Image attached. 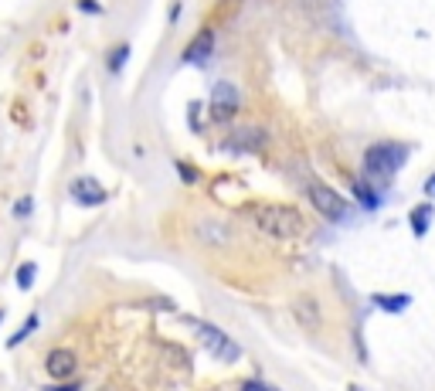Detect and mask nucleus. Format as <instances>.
<instances>
[{
	"mask_svg": "<svg viewBox=\"0 0 435 391\" xmlns=\"http://www.w3.org/2000/svg\"><path fill=\"white\" fill-rule=\"evenodd\" d=\"M68 194H72V201H78L82 208H99V204H106V188L95 181V177H75L72 181V188H68Z\"/></svg>",
	"mask_w": 435,
	"mask_h": 391,
	"instance_id": "nucleus-6",
	"label": "nucleus"
},
{
	"mask_svg": "<svg viewBox=\"0 0 435 391\" xmlns=\"http://www.w3.org/2000/svg\"><path fill=\"white\" fill-rule=\"evenodd\" d=\"M408 146L404 143H394V140H385V143H374L364 150V177L371 181L374 188H385L394 173L402 171L408 164Z\"/></svg>",
	"mask_w": 435,
	"mask_h": 391,
	"instance_id": "nucleus-1",
	"label": "nucleus"
},
{
	"mask_svg": "<svg viewBox=\"0 0 435 391\" xmlns=\"http://www.w3.org/2000/svg\"><path fill=\"white\" fill-rule=\"evenodd\" d=\"M78 11H85V14H99L102 7H99L95 0H78Z\"/></svg>",
	"mask_w": 435,
	"mask_h": 391,
	"instance_id": "nucleus-20",
	"label": "nucleus"
},
{
	"mask_svg": "<svg viewBox=\"0 0 435 391\" xmlns=\"http://www.w3.org/2000/svg\"><path fill=\"white\" fill-rule=\"evenodd\" d=\"M34 330H38V316H31V320H28V323H24V327L17 330L14 337H11V341H7V347H17V344H21V341H28V337H31Z\"/></svg>",
	"mask_w": 435,
	"mask_h": 391,
	"instance_id": "nucleus-16",
	"label": "nucleus"
},
{
	"mask_svg": "<svg viewBox=\"0 0 435 391\" xmlns=\"http://www.w3.org/2000/svg\"><path fill=\"white\" fill-rule=\"evenodd\" d=\"M354 198L360 201L364 211H377V208H381V194L374 191L371 181H354Z\"/></svg>",
	"mask_w": 435,
	"mask_h": 391,
	"instance_id": "nucleus-12",
	"label": "nucleus"
},
{
	"mask_svg": "<svg viewBox=\"0 0 435 391\" xmlns=\"http://www.w3.org/2000/svg\"><path fill=\"white\" fill-rule=\"evenodd\" d=\"M425 194H429V198H435V173L425 181Z\"/></svg>",
	"mask_w": 435,
	"mask_h": 391,
	"instance_id": "nucleus-22",
	"label": "nucleus"
},
{
	"mask_svg": "<svg viewBox=\"0 0 435 391\" xmlns=\"http://www.w3.org/2000/svg\"><path fill=\"white\" fill-rule=\"evenodd\" d=\"M432 218H435L432 204H429V201L415 204V208L408 211V228H412V235H415V238H425V235H429V228H432Z\"/></svg>",
	"mask_w": 435,
	"mask_h": 391,
	"instance_id": "nucleus-10",
	"label": "nucleus"
},
{
	"mask_svg": "<svg viewBox=\"0 0 435 391\" xmlns=\"http://www.w3.org/2000/svg\"><path fill=\"white\" fill-rule=\"evenodd\" d=\"M211 51H215V31H211V28H201V31L194 34V41L187 45L184 62L201 65V62H208V58H211Z\"/></svg>",
	"mask_w": 435,
	"mask_h": 391,
	"instance_id": "nucleus-9",
	"label": "nucleus"
},
{
	"mask_svg": "<svg viewBox=\"0 0 435 391\" xmlns=\"http://www.w3.org/2000/svg\"><path fill=\"white\" fill-rule=\"evenodd\" d=\"M48 391H78V385H65V388H48Z\"/></svg>",
	"mask_w": 435,
	"mask_h": 391,
	"instance_id": "nucleus-23",
	"label": "nucleus"
},
{
	"mask_svg": "<svg viewBox=\"0 0 435 391\" xmlns=\"http://www.w3.org/2000/svg\"><path fill=\"white\" fill-rule=\"evenodd\" d=\"M252 218L269 238H279V242H293L306 232L303 215L289 204H259V208H252Z\"/></svg>",
	"mask_w": 435,
	"mask_h": 391,
	"instance_id": "nucleus-2",
	"label": "nucleus"
},
{
	"mask_svg": "<svg viewBox=\"0 0 435 391\" xmlns=\"http://www.w3.org/2000/svg\"><path fill=\"white\" fill-rule=\"evenodd\" d=\"M0 323H4V310H0Z\"/></svg>",
	"mask_w": 435,
	"mask_h": 391,
	"instance_id": "nucleus-25",
	"label": "nucleus"
},
{
	"mask_svg": "<svg viewBox=\"0 0 435 391\" xmlns=\"http://www.w3.org/2000/svg\"><path fill=\"white\" fill-rule=\"evenodd\" d=\"M242 391H269L262 385V381H255V377H252V381H245V385H242Z\"/></svg>",
	"mask_w": 435,
	"mask_h": 391,
	"instance_id": "nucleus-21",
	"label": "nucleus"
},
{
	"mask_svg": "<svg viewBox=\"0 0 435 391\" xmlns=\"http://www.w3.org/2000/svg\"><path fill=\"white\" fill-rule=\"evenodd\" d=\"M177 173H181V181H184V184H194V181H198V171H194V167H187V164H177Z\"/></svg>",
	"mask_w": 435,
	"mask_h": 391,
	"instance_id": "nucleus-19",
	"label": "nucleus"
},
{
	"mask_svg": "<svg viewBox=\"0 0 435 391\" xmlns=\"http://www.w3.org/2000/svg\"><path fill=\"white\" fill-rule=\"evenodd\" d=\"M242 106V92L235 89L232 82H218L215 89H211V119L218 123H228L235 112Z\"/></svg>",
	"mask_w": 435,
	"mask_h": 391,
	"instance_id": "nucleus-5",
	"label": "nucleus"
},
{
	"mask_svg": "<svg viewBox=\"0 0 435 391\" xmlns=\"http://www.w3.org/2000/svg\"><path fill=\"white\" fill-rule=\"evenodd\" d=\"M187 323H190V327L198 330V337L204 341V347H208V350H211L215 358L225 360V364H235V360L242 358V350H238V344H235V341L228 337V333H225V330H218L215 323H204V320H198V316H190Z\"/></svg>",
	"mask_w": 435,
	"mask_h": 391,
	"instance_id": "nucleus-4",
	"label": "nucleus"
},
{
	"mask_svg": "<svg viewBox=\"0 0 435 391\" xmlns=\"http://www.w3.org/2000/svg\"><path fill=\"white\" fill-rule=\"evenodd\" d=\"M187 123H190V129H201V102H190V109H187Z\"/></svg>",
	"mask_w": 435,
	"mask_h": 391,
	"instance_id": "nucleus-17",
	"label": "nucleus"
},
{
	"mask_svg": "<svg viewBox=\"0 0 435 391\" xmlns=\"http://www.w3.org/2000/svg\"><path fill=\"white\" fill-rule=\"evenodd\" d=\"M265 143H269V136H265L262 126H242V129L232 133L228 146H232V150H245V154H262Z\"/></svg>",
	"mask_w": 435,
	"mask_h": 391,
	"instance_id": "nucleus-7",
	"label": "nucleus"
},
{
	"mask_svg": "<svg viewBox=\"0 0 435 391\" xmlns=\"http://www.w3.org/2000/svg\"><path fill=\"white\" fill-rule=\"evenodd\" d=\"M306 194H310V204H313V211H320L326 221H333V225H340V221L350 218V201L343 198L340 191H333V188H326V184H316L313 181L310 188H306Z\"/></svg>",
	"mask_w": 435,
	"mask_h": 391,
	"instance_id": "nucleus-3",
	"label": "nucleus"
},
{
	"mask_svg": "<svg viewBox=\"0 0 435 391\" xmlns=\"http://www.w3.org/2000/svg\"><path fill=\"white\" fill-rule=\"evenodd\" d=\"M31 211H34V201H31V198H21V201L14 204V215H17V218H28Z\"/></svg>",
	"mask_w": 435,
	"mask_h": 391,
	"instance_id": "nucleus-18",
	"label": "nucleus"
},
{
	"mask_svg": "<svg viewBox=\"0 0 435 391\" xmlns=\"http://www.w3.org/2000/svg\"><path fill=\"white\" fill-rule=\"evenodd\" d=\"M371 303L385 313H404L408 306H412V296H408V293H394V296H388V293H374Z\"/></svg>",
	"mask_w": 435,
	"mask_h": 391,
	"instance_id": "nucleus-11",
	"label": "nucleus"
},
{
	"mask_svg": "<svg viewBox=\"0 0 435 391\" xmlns=\"http://www.w3.org/2000/svg\"><path fill=\"white\" fill-rule=\"evenodd\" d=\"M129 62V45H116L112 48V55H109L106 58V68H109V75H119V72H123V65Z\"/></svg>",
	"mask_w": 435,
	"mask_h": 391,
	"instance_id": "nucleus-13",
	"label": "nucleus"
},
{
	"mask_svg": "<svg viewBox=\"0 0 435 391\" xmlns=\"http://www.w3.org/2000/svg\"><path fill=\"white\" fill-rule=\"evenodd\" d=\"M296 313H306V320H303V323H306V327H316V323H320V310H316V303H313V299H296Z\"/></svg>",
	"mask_w": 435,
	"mask_h": 391,
	"instance_id": "nucleus-15",
	"label": "nucleus"
},
{
	"mask_svg": "<svg viewBox=\"0 0 435 391\" xmlns=\"http://www.w3.org/2000/svg\"><path fill=\"white\" fill-rule=\"evenodd\" d=\"M34 279H38V266H34V262H24V266H17V276H14L17 289H31Z\"/></svg>",
	"mask_w": 435,
	"mask_h": 391,
	"instance_id": "nucleus-14",
	"label": "nucleus"
},
{
	"mask_svg": "<svg viewBox=\"0 0 435 391\" xmlns=\"http://www.w3.org/2000/svg\"><path fill=\"white\" fill-rule=\"evenodd\" d=\"M350 391H364V388H358V385H350Z\"/></svg>",
	"mask_w": 435,
	"mask_h": 391,
	"instance_id": "nucleus-24",
	"label": "nucleus"
},
{
	"mask_svg": "<svg viewBox=\"0 0 435 391\" xmlns=\"http://www.w3.org/2000/svg\"><path fill=\"white\" fill-rule=\"evenodd\" d=\"M45 368H48V375L55 377V381H65V377H72V375H75L78 358L72 354V350H65V347H55V350L48 354Z\"/></svg>",
	"mask_w": 435,
	"mask_h": 391,
	"instance_id": "nucleus-8",
	"label": "nucleus"
}]
</instances>
